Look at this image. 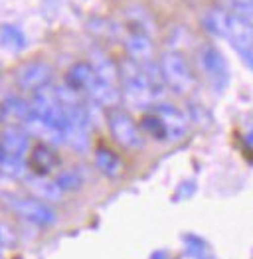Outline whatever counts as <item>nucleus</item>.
<instances>
[{"instance_id":"nucleus-9","label":"nucleus","mask_w":253,"mask_h":259,"mask_svg":"<svg viewBox=\"0 0 253 259\" xmlns=\"http://www.w3.org/2000/svg\"><path fill=\"white\" fill-rule=\"evenodd\" d=\"M24 129L30 137H36L38 141H42L46 145H62L63 143V131L54 127L48 121H44L42 117H38L34 113L24 121Z\"/></svg>"},{"instance_id":"nucleus-23","label":"nucleus","mask_w":253,"mask_h":259,"mask_svg":"<svg viewBox=\"0 0 253 259\" xmlns=\"http://www.w3.org/2000/svg\"><path fill=\"white\" fill-rule=\"evenodd\" d=\"M56 182L60 184V188L63 192H69V190H77L81 186V176L75 170H65V172H62L56 178Z\"/></svg>"},{"instance_id":"nucleus-7","label":"nucleus","mask_w":253,"mask_h":259,"mask_svg":"<svg viewBox=\"0 0 253 259\" xmlns=\"http://www.w3.org/2000/svg\"><path fill=\"white\" fill-rule=\"evenodd\" d=\"M125 50L129 54V60L137 64H150L154 62V42L152 38L141 32H131L126 30L125 34Z\"/></svg>"},{"instance_id":"nucleus-17","label":"nucleus","mask_w":253,"mask_h":259,"mask_svg":"<svg viewBox=\"0 0 253 259\" xmlns=\"http://www.w3.org/2000/svg\"><path fill=\"white\" fill-rule=\"evenodd\" d=\"M95 164H97V168L101 172L111 176V178H115V176H119V174L123 172L121 158L113 151H109V149H97L95 151Z\"/></svg>"},{"instance_id":"nucleus-12","label":"nucleus","mask_w":253,"mask_h":259,"mask_svg":"<svg viewBox=\"0 0 253 259\" xmlns=\"http://www.w3.org/2000/svg\"><path fill=\"white\" fill-rule=\"evenodd\" d=\"M58 164V156L52 149V145L40 143L34 149H30V168L38 176H46L50 174Z\"/></svg>"},{"instance_id":"nucleus-16","label":"nucleus","mask_w":253,"mask_h":259,"mask_svg":"<svg viewBox=\"0 0 253 259\" xmlns=\"http://www.w3.org/2000/svg\"><path fill=\"white\" fill-rule=\"evenodd\" d=\"M95 71L91 69V65L89 62H77V64H73L69 67V71H67V85L73 87L75 91H79V93H87V89L91 87V83L95 81Z\"/></svg>"},{"instance_id":"nucleus-13","label":"nucleus","mask_w":253,"mask_h":259,"mask_svg":"<svg viewBox=\"0 0 253 259\" xmlns=\"http://www.w3.org/2000/svg\"><path fill=\"white\" fill-rule=\"evenodd\" d=\"M87 95H89L97 105L107 107V109L117 107L119 101H121V91L117 89V85L107 83V81L99 79V77H95V81L87 89Z\"/></svg>"},{"instance_id":"nucleus-21","label":"nucleus","mask_w":253,"mask_h":259,"mask_svg":"<svg viewBox=\"0 0 253 259\" xmlns=\"http://www.w3.org/2000/svg\"><path fill=\"white\" fill-rule=\"evenodd\" d=\"M222 8L253 24V0H222Z\"/></svg>"},{"instance_id":"nucleus-3","label":"nucleus","mask_w":253,"mask_h":259,"mask_svg":"<svg viewBox=\"0 0 253 259\" xmlns=\"http://www.w3.org/2000/svg\"><path fill=\"white\" fill-rule=\"evenodd\" d=\"M109 123V131L113 135V139L125 147L129 151H139L143 149V137H141V129L137 127V123L123 111H111L107 117Z\"/></svg>"},{"instance_id":"nucleus-4","label":"nucleus","mask_w":253,"mask_h":259,"mask_svg":"<svg viewBox=\"0 0 253 259\" xmlns=\"http://www.w3.org/2000/svg\"><path fill=\"white\" fill-rule=\"evenodd\" d=\"M14 79H16V85L24 89V91H38L42 87L50 85V79H52V67L44 62H30V64L22 65L16 69L14 73Z\"/></svg>"},{"instance_id":"nucleus-2","label":"nucleus","mask_w":253,"mask_h":259,"mask_svg":"<svg viewBox=\"0 0 253 259\" xmlns=\"http://www.w3.org/2000/svg\"><path fill=\"white\" fill-rule=\"evenodd\" d=\"M2 200L6 202V206L16 214L18 218L34 224V226H54L56 224V212L52 206H48V202H44L36 196H18V194H4Z\"/></svg>"},{"instance_id":"nucleus-8","label":"nucleus","mask_w":253,"mask_h":259,"mask_svg":"<svg viewBox=\"0 0 253 259\" xmlns=\"http://www.w3.org/2000/svg\"><path fill=\"white\" fill-rule=\"evenodd\" d=\"M156 115L160 117V121L164 125V131H166V139H170V141H178V139H182L188 133V121H186V117L174 107V105H168V103L158 105Z\"/></svg>"},{"instance_id":"nucleus-6","label":"nucleus","mask_w":253,"mask_h":259,"mask_svg":"<svg viewBox=\"0 0 253 259\" xmlns=\"http://www.w3.org/2000/svg\"><path fill=\"white\" fill-rule=\"evenodd\" d=\"M222 38H226L239 54H243L249 48H253V24L239 18V16H235L232 12H228Z\"/></svg>"},{"instance_id":"nucleus-25","label":"nucleus","mask_w":253,"mask_h":259,"mask_svg":"<svg viewBox=\"0 0 253 259\" xmlns=\"http://www.w3.org/2000/svg\"><path fill=\"white\" fill-rule=\"evenodd\" d=\"M0 259H2V249H0Z\"/></svg>"},{"instance_id":"nucleus-24","label":"nucleus","mask_w":253,"mask_h":259,"mask_svg":"<svg viewBox=\"0 0 253 259\" xmlns=\"http://www.w3.org/2000/svg\"><path fill=\"white\" fill-rule=\"evenodd\" d=\"M6 158H8V152H6V149H4V147H2V143H0V164H2Z\"/></svg>"},{"instance_id":"nucleus-14","label":"nucleus","mask_w":253,"mask_h":259,"mask_svg":"<svg viewBox=\"0 0 253 259\" xmlns=\"http://www.w3.org/2000/svg\"><path fill=\"white\" fill-rule=\"evenodd\" d=\"M28 188L36 194V198H40L44 202H60L63 198V190L60 188V184L56 180H50L46 176H38L34 174L32 178H28Z\"/></svg>"},{"instance_id":"nucleus-10","label":"nucleus","mask_w":253,"mask_h":259,"mask_svg":"<svg viewBox=\"0 0 253 259\" xmlns=\"http://www.w3.org/2000/svg\"><path fill=\"white\" fill-rule=\"evenodd\" d=\"M30 135L24 127H6L2 131V147L6 149L8 156L12 158H24L30 152Z\"/></svg>"},{"instance_id":"nucleus-1","label":"nucleus","mask_w":253,"mask_h":259,"mask_svg":"<svg viewBox=\"0 0 253 259\" xmlns=\"http://www.w3.org/2000/svg\"><path fill=\"white\" fill-rule=\"evenodd\" d=\"M158 69L162 75L164 85L170 87L174 93L178 95H188L190 91L194 89V73L190 67L188 60L180 54V52H164L160 56L158 62Z\"/></svg>"},{"instance_id":"nucleus-22","label":"nucleus","mask_w":253,"mask_h":259,"mask_svg":"<svg viewBox=\"0 0 253 259\" xmlns=\"http://www.w3.org/2000/svg\"><path fill=\"white\" fill-rule=\"evenodd\" d=\"M141 127L145 133H148L150 137L154 139H166V131H164V125L160 121V117L156 113H150V115H145L143 121H141Z\"/></svg>"},{"instance_id":"nucleus-5","label":"nucleus","mask_w":253,"mask_h":259,"mask_svg":"<svg viewBox=\"0 0 253 259\" xmlns=\"http://www.w3.org/2000/svg\"><path fill=\"white\" fill-rule=\"evenodd\" d=\"M200 65L204 69V73L210 77V81L216 87H224L228 81V64L226 58L222 56V52L214 46H202L200 54H198Z\"/></svg>"},{"instance_id":"nucleus-15","label":"nucleus","mask_w":253,"mask_h":259,"mask_svg":"<svg viewBox=\"0 0 253 259\" xmlns=\"http://www.w3.org/2000/svg\"><path fill=\"white\" fill-rule=\"evenodd\" d=\"M125 20H126V30L147 34V36H150V38H152L154 30H156L154 18L150 16V12L145 10L143 6H131V8L126 10Z\"/></svg>"},{"instance_id":"nucleus-18","label":"nucleus","mask_w":253,"mask_h":259,"mask_svg":"<svg viewBox=\"0 0 253 259\" xmlns=\"http://www.w3.org/2000/svg\"><path fill=\"white\" fill-rule=\"evenodd\" d=\"M0 44L2 48H8V50H22L26 38H24V32H22L18 26H12V24H6L0 28Z\"/></svg>"},{"instance_id":"nucleus-11","label":"nucleus","mask_w":253,"mask_h":259,"mask_svg":"<svg viewBox=\"0 0 253 259\" xmlns=\"http://www.w3.org/2000/svg\"><path fill=\"white\" fill-rule=\"evenodd\" d=\"M89 65H91V69L95 71V75L99 79L117 85V81H119V65H115V62L107 56L103 50H99V48L91 50V54H89Z\"/></svg>"},{"instance_id":"nucleus-19","label":"nucleus","mask_w":253,"mask_h":259,"mask_svg":"<svg viewBox=\"0 0 253 259\" xmlns=\"http://www.w3.org/2000/svg\"><path fill=\"white\" fill-rule=\"evenodd\" d=\"M4 111H6V115H10V117H16V119H20L22 123L32 115V105L26 101V99H22L18 95H12V97H8L4 103Z\"/></svg>"},{"instance_id":"nucleus-20","label":"nucleus","mask_w":253,"mask_h":259,"mask_svg":"<svg viewBox=\"0 0 253 259\" xmlns=\"http://www.w3.org/2000/svg\"><path fill=\"white\" fill-rule=\"evenodd\" d=\"M226 18H228V10H224V8H214L210 12H206V16H204V28H206L208 32H212V34H216V36L222 38L224 26H226Z\"/></svg>"}]
</instances>
